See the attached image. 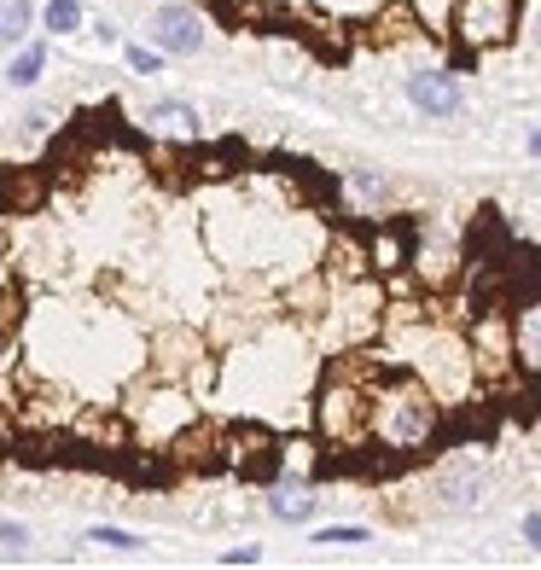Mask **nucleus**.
Returning <instances> with one entry per match:
<instances>
[{"instance_id":"1","label":"nucleus","mask_w":541,"mask_h":570,"mask_svg":"<svg viewBox=\"0 0 541 570\" xmlns=\"http://www.w3.org/2000/svg\"><path fill=\"white\" fill-rule=\"evenodd\" d=\"M436 391L420 373H384L373 391H367V436H378L384 449H425L436 436Z\"/></svg>"},{"instance_id":"2","label":"nucleus","mask_w":541,"mask_h":570,"mask_svg":"<svg viewBox=\"0 0 541 570\" xmlns=\"http://www.w3.org/2000/svg\"><path fill=\"white\" fill-rule=\"evenodd\" d=\"M454 36L472 53H489V47H506L512 30H519V0H454Z\"/></svg>"},{"instance_id":"3","label":"nucleus","mask_w":541,"mask_h":570,"mask_svg":"<svg viewBox=\"0 0 541 570\" xmlns=\"http://www.w3.org/2000/svg\"><path fill=\"white\" fill-rule=\"evenodd\" d=\"M321 436L326 443H361L367 436V391H361L355 379H326V391H321Z\"/></svg>"},{"instance_id":"4","label":"nucleus","mask_w":541,"mask_h":570,"mask_svg":"<svg viewBox=\"0 0 541 570\" xmlns=\"http://www.w3.org/2000/svg\"><path fill=\"white\" fill-rule=\"evenodd\" d=\"M146 36H151V47H158L164 59H193L198 47H204V18H198V7H180V0H169V7L151 12Z\"/></svg>"},{"instance_id":"5","label":"nucleus","mask_w":541,"mask_h":570,"mask_svg":"<svg viewBox=\"0 0 541 570\" xmlns=\"http://www.w3.org/2000/svg\"><path fill=\"white\" fill-rule=\"evenodd\" d=\"M135 425H140L146 443H175V436L193 425V402H187V391H180V384H158V391L146 396V407L135 413Z\"/></svg>"},{"instance_id":"6","label":"nucleus","mask_w":541,"mask_h":570,"mask_svg":"<svg viewBox=\"0 0 541 570\" xmlns=\"http://www.w3.org/2000/svg\"><path fill=\"white\" fill-rule=\"evenodd\" d=\"M407 99H414V111H425V117H460L466 111V94H460L454 70H414L407 76Z\"/></svg>"},{"instance_id":"7","label":"nucleus","mask_w":541,"mask_h":570,"mask_svg":"<svg viewBox=\"0 0 541 570\" xmlns=\"http://www.w3.org/2000/svg\"><path fill=\"white\" fill-rule=\"evenodd\" d=\"M158 140H175V146H193L198 140V111L187 106V99H158V106H146L140 117Z\"/></svg>"},{"instance_id":"8","label":"nucleus","mask_w":541,"mask_h":570,"mask_svg":"<svg viewBox=\"0 0 541 570\" xmlns=\"http://www.w3.org/2000/svg\"><path fill=\"white\" fill-rule=\"evenodd\" d=\"M436 489H443V501H449V507H478V501H483V489H489V478H483V465H478V460H460V465H443Z\"/></svg>"},{"instance_id":"9","label":"nucleus","mask_w":541,"mask_h":570,"mask_svg":"<svg viewBox=\"0 0 541 570\" xmlns=\"http://www.w3.org/2000/svg\"><path fill=\"white\" fill-rule=\"evenodd\" d=\"M268 512L279 518V524H308L315 518V495H308L303 478H274L268 489Z\"/></svg>"},{"instance_id":"10","label":"nucleus","mask_w":541,"mask_h":570,"mask_svg":"<svg viewBox=\"0 0 541 570\" xmlns=\"http://www.w3.org/2000/svg\"><path fill=\"white\" fill-rule=\"evenodd\" d=\"M344 193H350V204H355V210L378 216L384 204H391V180H384V175H373V169H355V175H344Z\"/></svg>"},{"instance_id":"11","label":"nucleus","mask_w":541,"mask_h":570,"mask_svg":"<svg viewBox=\"0 0 541 570\" xmlns=\"http://www.w3.org/2000/svg\"><path fill=\"white\" fill-rule=\"evenodd\" d=\"M512 355H519L530 373H541V303H524L519 326H512Z\"/></svg>"},{"instance_id":"12","label":"nucleus","mask_w":541,"mask_h":570,"mask_svg":"<svg viewBox=\"0 0 541 570\" xmlns=\"http://www.w3.org/2000/svg\"><path fill=\"white\" fill-rule=\"evenodd\" d=\"M30 23H36V7H30V0H0V47H23Z\"/></svg>"},{"instance_id":"13","label":"nucleus","mask_w":541,"mask_h":570,"mask_svg":"<svg viewBox=\"0 0 541 570\" xmlns=\"http://www.w3.org/2000/svg\"><path fill=\"white\" fill-rule=\"evenodd\" d=\"M41 70H47V47H41V41H30L18 59L7 65V82H12V88H36V82H41Z\"/></svg>"},{"instance_id":"14","label":"nucleus","mask_w":541,"mask_h":570,"mask_svg":"<svg viewBox=\"0 0 541 570\" xmlns=\"http://www.w3.org/2000/svg\"><path fill=\"white\" fill-rule=\"evenodd\" d=\"M41 30L47 36H76V30H82V0H47Z\"/></svg>"},{"instance_id":"15","label":"nucleus","mask_w":541,"mask_h":570,"mask_svg":"<svg viewBox=\"0 0 541 570\" xmlns=\"http://www.w3.org/2000/svg\"><path fill=\"white\" fill-rule=\"evenodd\" d=\"M88 541H99V548H117V553L146 548V535H135V530H111V524H94V530H88Z\"/></svg>"},{"instance_id":"16","label":"nucleus","mask_w":541,"mask_h":570,"mask_svg":"<svg viewBox=\"0 0 541 570\" xmlns=\"http://www.w3.org/2000/svg\"><path fill=\"white\" fill-rule=\"evenodd\" d=\"M315 541H321V548H350V541H367V524H332Z\"/></svg>"},{"instance_id":"17","label":"nucleus","mask_w":541,"mask_h":570,"mask_svg":"<svg viewBox=\"0 0 541 570\" xmlns=\"http://www.w3.org/2000/svg\"><path fill=\"white\" fill-rule=\"evenodd\" d=\"M128 65H135L140 76H151V70L164 65V53H158V47H135V41H128Z\"/></svg>"},{"instance_id":"18","label":"nucleus","mask_w":541,"mask_h":570,"mask_svg":"<svg viewBox=\"0 0 541 570\" xmlns=\"http://www.w3.org/2000/svg\"><path fill=\"white\" fill-rule=\"evenodd\" d=\"M222 564H263V553H256V548H227Z\"/></svg>"},{"instance_id":"19","label":"nucleus","mask_w":541,"mask_h":570,"mask_svg":"<svg viewBox=\"0 0 541 570\" xmlns=\"http://www.w3.org/2000/svg\"><path fill=\"white\" fill-rule=\"evenodd\" d=\"M524 541L541 553V512H524Z\"/></svg>"},{"instance_id":"20","label":"nucleus","mask_w":541,"mask_h":570,"mask_svg":"<svg viewBox=\"0 0 541 570\" xmlns=\"http://www.w3.org/2000/svg\"><path fill=\"white\" fill-rule=\"evenodd\" d=\"M524 36H530V47H535V53H541V0H535V7H530V23H524Z\"/></svg>"},{"instance_id":"21","label":"nucleus","mask_w":541,"mask_h":570,"mask_svg":"<svg viewBox=\"0 0 541 570\" xmlns=\"http://www.w3.org/2000/svg\"><path fill=\"white\" fill-rule=\"evenodd\" d=\"M0 541H7V548H23V541H30V530H23V524H0Z\"/></svg>"},{"instance_id":"22","label":"nucleus","mask_w":541,"mask_h":570,"mask_svg":"<svg viewBox=\"0 0 541 570\" xmlns=\"http://www.w3.org/2000/svg\"><path fill=\"white\" fill-rule=\"evenodd\" d=\"M530 158H541V128H535V135H530Z\"/></svg>"}]
</instances>
